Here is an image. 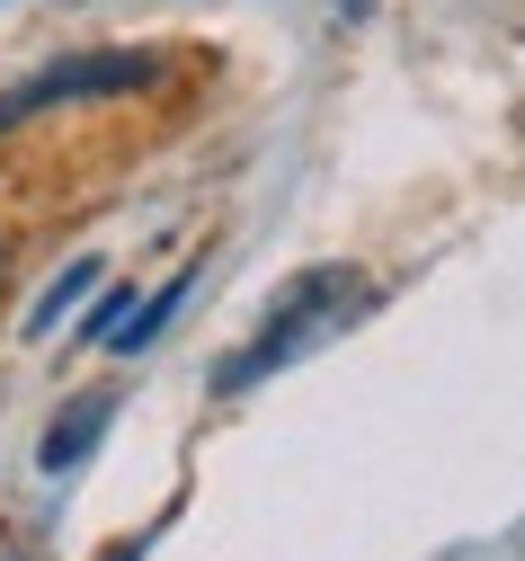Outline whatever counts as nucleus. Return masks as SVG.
<instances>
[{"label":"nucleus","mask_w":525,"mask_h":561,"mask_svg":"<svg viewBox=\"0 0 525 561\" xmlns=\"http://www.w3.org/2000/svg\"><path fill=\"white\" fill-rule=\"evenodd\" d=\"M356 276L347 267H312V276H294V286L267 304V330L241 347V357H222L214 366V392H250L259 375H276V366H294V357H304V347H321L347 312H356Z\"/></svg>","instance_id":"nucleus-1"},{"label":"nucleus","mask_w":525,"mask_h":561,"mask_svg":"<svg viewBox=\"0 0 525 561\" xmlns=\"http://www.w3.org/2000/svg\"><path fill=\"white\" fill-rule=\"evenodd\" d=\"M125 90H152V54H71L54 72L0 90V125H19L36 107H62V99H125Z\"/></svg>","instance_id":"nucleus-2"},{"label":"nucleus","mask_w":525,"mask_h":561,"mask_svg":"<svg viewBox=\"0 0 525 561\" xmlns=\"http://www.w3.org/2000/svg\"><path fill=\"white\" fill-rule=\"evenodd\" d=\"M107 419H116V392H81V401H71V410L54 419V428H45L36 463H45V472H71V463H81V455L107 437Z\"/></svg>","instance_id":"nucleus-3"},{"label":"nucleus","mask_w":525,"mask_h":561,"mask_svg":"<svg viewBox=\"0 0 525 561\" xmlns=\"http://www.w3.org/2000/svg\"><path fill=\"white\" fill-rule=\"evenodd\" d=\"M179 304H187V276H170V286H161L152 304H134V312L107 330V347H152V339H161V321H170Z\"/></svg>","instance_id":"nucleus-4"},{"label":"nucleus","mask_w":525,"mask_h":561,"mask_svg":"<svg viewBox=\"0 0 525 561\" xmlns=\"http://www.w3.org/2000/svg\"><path fill=\"white\" fill-rule=\"evenodd\" d=\"M90 286H99V259H81V267H62V276H54V286L36 295V312H27V339H45V330H54V321H62L71 304H81V295H90Z\"/></svg>","instance_id":"nucleus-5"},{"label":"nucleus","mask_w":525,"mask_h":561,"mask_svg":"<svg viewBox=\"0 0 525 561\" xmlns=\"http://www.w3.org/2000/svg\"><path fill=\"white\" fill-rule=\"evenodd\" d=\"M107 561H142V543H116V552H107Z\"/></svg>","instance_id":"nucleus-6"}]
</instances>
